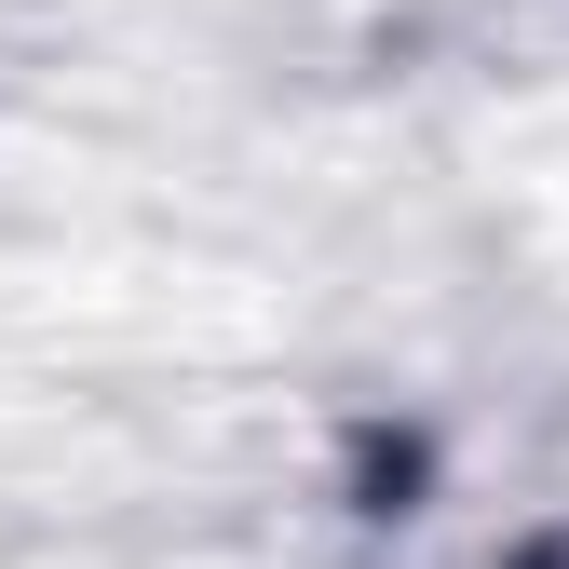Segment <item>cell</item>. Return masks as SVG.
<instances>
[{"label": "cell", "mask_w": 569, "mask_h": 569, "mask_svg": "<svg viewBox=\"0 0 569 569\" xmlns=\"http://www.w3.org/2000/svg\"><path fill=\"white\" fill-rule=\"evenodd\" d=\"M516 569H569V542H529V556H516Z\"/></svg>", "instance_id": "obj_1"}]
</instances>
